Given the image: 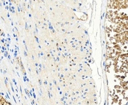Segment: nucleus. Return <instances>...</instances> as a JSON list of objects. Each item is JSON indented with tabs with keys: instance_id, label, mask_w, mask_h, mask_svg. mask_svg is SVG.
<instances>
[{
	"instance_id": "f257e3e1",
	"label": "nucleus",
	"mask_w": 128,
	"mask_h": 105,
	"mask_svg": "<svg viewBox=\"0 0 128 105\" xmlns=\"http://www.w3.org/2000/svg\"><path fill=\"white\" fill-rule=\"evenodd\" d=\"M0 105H12L10 103L6 101L2 96H0Z\"/></svg>"
}]
</instances>
